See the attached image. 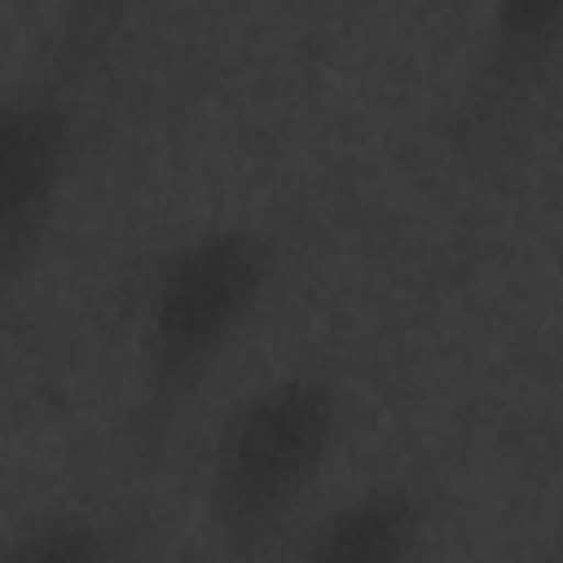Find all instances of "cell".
Returning a JSON list of instances; mask_svg holds the SVG:
<instances>
[{
    "label": "cell",
    "mask_w": 563,
    "mask_h": 563,
    "mask_svg": "<svg viewBox=\"0 0 563 563\" xmlns=\"http://www.w3.org/2000/svg\"><path fill=\"white\" fill-rule=\"evenodd\" d=\"M545 563H563V431L554 449V484H550V532H545Z\"/></svg>",
    "instance_id": "cell-7"
},
{
    "label": "cell",
    "mask_w": 563,
    "mask_h": 563,
    "mask_svg": "<svg viewBox=\"0 0 563 563\" xmlns=\"http://www.w3.org/2000/svg\"><path fill=\"white\" fill-rule=\"evenodd\" d=\"M84 145L79 62L53 57L4 84L0 97V268L18 286L40 260L70 194Z\"/></svg>",
    "instance_id": "cell-3"
},
{
    "label": "cell",
    "mask_w": 563,
    "mask_h": 563,
    "mask_svg": "<svg viewBox=\"0 0 563 563\" xmlns=\"http://www.w3.org/2000/svg\"><path fill=\"white\" fill-rule=\"evenodd\" d=\"M563 66V0H501L484 13L462 92L457 136H501Z\"/></svg>",
    "instance_id": "cell-4"
},
{
    "label": "cell",
    "mask_w": 563,
    "mask_h": 563,
    "mask_svg": "<svg viewBox=\"0 0 563 563\" xmlns=\"http://www.w3.org/2000/svg\"><path fill=\"white\" fill-rule=\"evenodd\" d=\"M123 532L92 506H48L9 532L4 563H119Z\"/></svg>",
    "instance_id": "cell-6"
},
{
    "label": "cell",
    "mask_w": 563,
    "mask_h": 563,
    "mask_svg": "<svg viewBox=\"0 0 563 563\" xmlns=\"http://www.w3.org/2000/svg\"><path fill=\"white\" fill-rule=\"evenodd\" d=\"M427 497L405 479H369L317 510L290 563H418Z\"/></svg>",
    "instance_id": "cell-5"
},
{
    "label": "cell",
    "mask_w": 563,
    "mask_h": 563,
    "mask_svg": "<svg viewBox=\"0 0 563 563\" xmlns=\"http://www.w3.org/2000/svg\"><path fill=\"white\" fill-rule=\"evenodd\" d=\"M277 242L255 220H207L176 233L150 264L136 308L132 435L158 444L194 405L264 308Z\"/></svg>",
    "instance_id": "cell-1"
},
{
    "label": "cell",
    "mask_w": 563,
    "mask_h": 563,
    "mask_svg": "<svg viewBox=\"0 0 563 563\" xmlns=\"http://www.w3.org/2000/svg\"><path fill=\"white\" fill-rule=\"evenodd\" d=\"M343 427V387L317 365H290L246 387L224 409L207 449L202 501L211 532L233 554L273 541L325 479Z\"/></svg>",
    "instance_id": "cell-2"
}]
</instances>
